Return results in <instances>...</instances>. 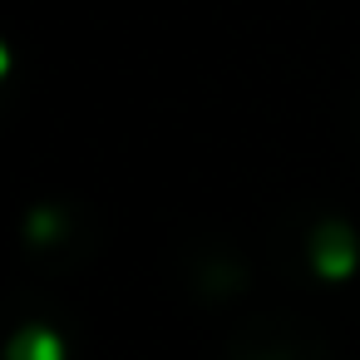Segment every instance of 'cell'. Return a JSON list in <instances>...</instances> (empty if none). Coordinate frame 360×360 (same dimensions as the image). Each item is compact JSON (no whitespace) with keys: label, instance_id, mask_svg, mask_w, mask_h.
Returning a JSON list of instances; mask_svg holds the SVG:
<instances>
[{"label":"cell","instance_id":"1","mask_svg":"<svg viewBox=\"0 0 360 360\" xmlns=\"http://www.w3.org/2000/svg\"><path fill=\"white\" fill-rule=\"evenodd\" d=\"M20 247L40 266H75V262H84L99 247V222H94L89 202H60V198H50V202L30 207Z\"/></svg>","mask_w":360,"mask_h":360},{"label":"cell","instance_id":"5","mask_svg":"<svg viewBox=\"0 0 360 360\" xmlns=\"http://www.w3.org/2000/svg\"><path fill=\"white\" fill-rule=\"evenodd\" d=\"M6 360H70V345L50 330V326H30L11 340V355Z\"/></svg>","mask_w":360,"mask_h":360},{"label":"cell","instance_id":"2","mask_svg":"<svg viewBox=\"0 0 360 360\" xmlns=\"http://www.w3.org/2000/svg\"><path fill=\"white\" fill-rule=\"evenodd\" d=\"M222 360H330V345L296 316H252L232 330Z\"/></svg>","mask_w":360,"mask_h":360},{"label":"cell","instance_id":"4","mask_svg":"<svg viewBox=\"0 0 360 360\" xmlns=\"http://www.w3.org/2000/svg\"><path fill=\"white\" fill-rule=\"evenodd\" d=\"M188 271H193V281H198V296H207V301L232 296V291L247 286V262H242L237 252H227V247L212 252V242H198V262H193Z\"/></svg>","mask_w":360,"mask_h":360},{"label":"cell","instance_id":"3","mask_svg":"<svg viewBox=\"0 0 360 360\" xmlns=\"http://www.w3.org/2000/svg\"><path fill=\"white\" fill-rule=\"evenodd\" d=\"M301 252H306V266L321 281H345L360 266V232L350 222L330 217V212H316L301 227Z\"/></svg>","mask_w":360,"mask_h":360}]
</instances>
